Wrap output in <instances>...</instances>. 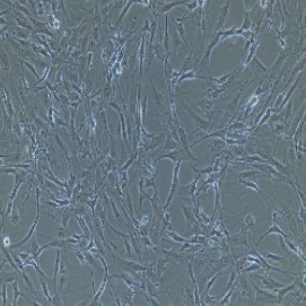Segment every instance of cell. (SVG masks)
Wrapping results in <instances>:
<instances>
[{"label":"cell","mask_w":306,"mask_h":306,"mask_svg":"<svg viewBox=\"0 0 306 306\" xmlns=\"http://www.w3.org/2000/svg\"><path fill=\"white\" fill-rule=\"evenodd\" d=\"M178 169H180V163H176V165H175V167H174V175H173V183H172V187H171V191H169V198H167V202H166V205L164 206V210H163L164 213L167 210L169 205L171 203L172 199L174 198L176 192H178V187H180V181H178Z\"/></svg>","instance_id":"2"},{"label":"cell","mask_w":306,"mask_h":306,"mask_svg":"<svg viewBox=\"0 0 306 306\" xmlns=\"http://www.w3.org/2000/svg\"><path fill=\"white\" fill-rule=\"evenodd\" d=\"M162 158H169L175 163H181V160H197L196 157L190 153V150L187 149H178V150H172L171 153L166 154L160 156L157 160H162Z\"/></svg>","instance_id":"1"},{"label":"cell","mask_w":306,"mask_h":306,"mask_svg":"<svg viewBox=\"0 0 306 306\" xmlns=\"http://www.w3.org/2000/svg\"><path fill=\"white\" fill-rule=\"evenodd\" d=\"M270 113H271V111H270V110H269L268 112H267V114H266V116H264V119H263V120H262V121L260 122V124H262V123H264V122H266V121H267V120H268V119H269V116H270Z\"/></svg>","instance_id":"45"},{"label":"cell","mask_w":306,"mask_h":306,"mask_svg":"<svg viewBox=\"0 0 306 306\" xmlns=\"http://www.w3.org/2000/svg\"><path fill=\"white\" fill-rule=\"evenodd\" d=\"M78 220H79V224H80V227H83V229H84V232L86 233V236H87L88 238L91 237V235H89V232H88V229L86 228V225H85V223H84V220H81L80 218L78 217Z\"/></svg>","instance_id":"36"},{"label":"cell","mask_w":306,"mask_h":306,"mask_svg":"<svg viewBox=\"0 0 306 306\" xmlns=\"http://www.w3.org/2000/svg\"><path fill=\"white\" fill-rule=\"evenodd\" d=\"M38 241H36V238H33L32 240V244H31V250H29V252L33 254V256L38 253Z\"/></svg>","instance_id":"30"},{"label":"cell","mask_w":306,"mask_h":306,"mask_svg":"<svg viewBox=\"0 0 306 306\" xmlns=\"http://www.w3.org/2000/svg\"><path fill=\"white\" fill-rule=\"evenodd\" d=\"M111 203H112V210H113V213H114V215L116 216V218H119V220H120V222H122V219H121V216H120L119 211H118V210H116V207H115V205H114V202H113V201H111Z\"/></svg>","instance_id":"38"},{"label":"cell","mask_w":306,"mask_h":306,"mask_svg":"<svg viewBox=\"0 0 306 306\" xmlns=\"http://www.w3.org/2000/svg\"><path fill=\"white\" fill-rule=\"evenodd\" d=\"M219 275H222V272H219V273H217V275L214 276L213 278H211V279H210V280H209V282L207 284L206 289H205V290H206V294H207V293H209L210 288H211V286H213V285H214V282H215V280H216V279H217V277H218Z\"/></svg>","instance_id":"33"},{"label":"cell","mask_w":306,"mask_h":306,"mask_svg":"<svg viewBox=\"0 0 306 306\" xmlns=\"http://www.w3.org/2000/svg\"><path fill=\"white\" fill-rule=\"evenodd\" d=\"M260 268H261V266H260L259 263H256V264H252V266H250L249 268H243L241 271H243V272L255 271V270H258V269H260Z\"/></svg>","instance_id":"34"},{"label":"cell","mask_w":306,"mask_h":306,"mask_svg":"<svg viewBox=\"0 0 306 306\" xmlns=\"http://www.w3.org/2000/svg\"><path fill=\"white\" fill-rule=\"evenodd\" d=\"M6 287H7V285L6 284H2V306H6V304H7V297H6L7 290H6Z\"/></svg>","instance_id":"35"},{"label":"cell","mask_w":306,"mask_h":306,"mask_svg":"<svg viewBox=\"0 0 306 306\" xmlns=\"http://www.w3.org/2000/svg\"><path fill=\"white\" fill-rule=\"evenodd\" d=\"M234 289H235V286H234V285H233V287H232L231 289H229V290L227 291V295H226V296L224 297V299H223L222 302L219 303V305H225V304H228V300H229V297H231L232 295H233V291H234Z\"/></svg>","instance_id":"29"},{"label":"cell","mask_w":306,"mask_h":306,"mask_svg":"<svg viewBox=\"0 0 306 306\" xmlns=\"http://www.w3.org/2000/svg\"><path fill=\"white\" fill-rule=\"evenodd\" d=\"M228 6H229V1H227L226 6L224 7V8L222 9V11H220V15H219V22H218V24H217V31H219L220 28H223V26H224V24H225L226 17H227V13H228Z\"/></svg>","instance_id":"13"},{"label":"cell","mask_w":306,"mask_h":306,"mask_svg":"<svg viewBox=\"0 0 306 306\" xmlns=\"http://www.w3.org/2000/svg\"><path fill=\"white\" fill-rule=\"evenodd\" d=\"M183 105H184L185 110H187V112H189V114H190V115H192V118H193L194 122L197 123L198 127H199L200 129H202V130H205V131H209L210 128H211V127H210V123H209V122L206 121V120L201 119L200 116H198L197 114H196V113H194L193 111H191V110L189 109V107H187L184 103H183Z\"/></svg>","instance_id":"6"},{"label":"cell","mask_w":306,"mask_h":306,"mask_svg":"<svg viewBox=\"0 0 306 306\" xmlns=\"http://www.w3.org/2000/svg\"><path fill=\"white\" fill-rule=\"evenodd\" d=\"M235 278H236V272H232L231 273V278H229V281H228V284L226 285V288H225V290H224V293L222 294V296H219L218 297V299H220L224 295H225L226 293H227L229 289H231L232 287H233V285H234V280H235Z\"/></svg>","instance_id":"20"},{"label":"cell","mask_w":306,"mask_h":306,"mask_svg":"<svg viewBox=\"0 0 306 306\" xmlns=\"http://www.w3.org/2000/svg\"><path fill=\"white\" fill-rule=\"evenodd\" d=\"M38 217H40V214L38 213V215H36V219H35V222H34V224L32 225V227H31V229H29V232H28V234L26 235V237H24L23 238L19 243H17V244H14V245H10V247L11 249H16V247H19V246H22V245H24V244L26 243V242H28V241L31 240L32 238V236H33V234H34V231H35V227H36V224H38Z\"/></svg>","instance_id":"9"},{"label":"cell","mask_w":306,"mask_h":306,"mask_svg":"<svg viewBox=\"0 0 306 306\" xmlns=\"http://www.w3.org/2000/svg\"><path fill=\"white\" fill-rule=\"evenodd\" d=\"M244 16H245V18H244V22H243V24H242L241 29L244 32H246L247 29L251 27V19H250V16H249V13H247V11H245Z\"/></svg>","instance_id":"22"},{"label":"cell","mask_w":306,"mask_h":306,"mask_svg":"<svg viewBox=\"0 0 306 306\" xmlns=\"http://www.w3.org/2000/svg\"><path fill=\"white\" fill-rule=\"evenodd\" d=\"M106 279H107V273H105V278H104V281H103V284H102V286H101V289L98 290V293L95 295V298H94V300L92 302V305H97V300H98V298H100V296L102 295V293H103V290H104V288H105V284H106Z\"/></svg>","instance_id":"21"},{"label":"cell","mask_w":306,"mask_h":306,"mask_svg":"<svg viewBox=\"0 0 306 306\" xmlns=\"http://www.w3.org/2000/svg\"><path fill=\"white\" fill-rule=\"evenodd\" d=\"M297 282H298V280H296L294 284H291V285H289V286H287V287H281V289H279V294H278V296H277V299H278V303H281V300H282V298H284V296L286 295V294L288 293V291H291L294 289V288L296 287L297 286Z\"/></svg>","instance_id":"14"},{"label":"cell","mask_w":306,"mask_h":306,"mask_svg":"<svg viewBox=\"0 0 306 306\" xmlns=\"http://www.w3.org/2000/svg\"><path fill=\"white\" fill-rule=\"evenodd\" d=\"M273 233H278V234H279V235H281V236H282V237H284V238H288L287 236L285 235L284 232H282V231H281V229H280V228H279V226L277 225V224H273V225L271 226V228H269L268 231H267L266 233H264V234H263L262 236L260 237V240H259V242H258V244H259L260 242H261V241L263 240V238L266 237V236H268L269 234H273Z\"/></svg>","instance_id":"11"},{"label":"cell","mask_w":306,"mask_h":306,"mask_svg":"<svg viewBox=\"0 0 306 306\" xmlns=\"http://www.w3.org/2000/svg\"><path fill=\"white\" fill-rule=\"evenodd\" d=\"M185 1H176V2H169L167 3L164 8H162V11H169L171 8H174L175 6H178V5H185Z\"/></svg>","instance_id":"27"},{"label":"cell","mask_w":306,"mask_h":306,"mask_svg":"<svg viewBox=\"0 0 306 306\" xmlns=\"http://www.w3.org/2000/svg\"><path fill=\"white\" fill-rule=\"evenodd\" d=\"M264 253H266V256L268 258V259H271V260H273V261H277V262H284L285 261V259L282 258V256L275 255V254H270V253L267 252V251H264Z\"/></svg>","instance_id":"28"},{"label":"cell","mask_w":306,"mask_h":306,"mask_svg":"<svg viewBox=\"0 0 306 306\" xmlns=\"http://www.w3.org/2000/svg\"><path fill=\"white\" fill-rule=\"evenodd\" d=\"M233 72H228L227 75H224V76H222L220 78H209L210 80H213L214 83H216V84H219V85H222V84H224L226 80H227L228 78H229V76L232 75Z\"/></svg>","instance_id":"25"},{"label":"cell","mask_w":306,"mask_h":306,"mask_svg":"<svg viewBox=\"0 0 306 306\" xmlns=\"http://www.w3.org/2000/svg\"><path fill=\"white\" fill-rule=\"evenodd\" d=\"M252 61H253V62H255V65H256V66L259 67L260 69H262V70H263V71H264V72L267 71V68H266V67H264V66H263L262 63L260 62V61H259V60H258V59H256V58H253V59H252Z\"/></svg>","instance_id":"37"},{"label":"cell","mask_w":306,"mask_h":306,"mask_svg":"<svg viewBox=\"0 0 306 306\" xmlns=\"http://www.w3.org/2000/svg\"><path fill=\"white\" fill-rule=\"evenodd\" d=\"M236 160H241V162H245L250 164L251 162H261V163H267L268 160H266L262 157H258V156H247V157H242V158H236Z\"/></svg>","instance_id":"18"},{"label":"cell","mask_w":306,"mask_h":306,"mask_svg":"<svg viewBox=\"0 0 306 306\" xmlns=\"http://www.w3.org/2000/svg\"><path fill=\"white\" fill-rule=\"evenodd\" d=\"M132 162H133V158H131V160H129V162H128V164H127V165H125V166H124V167H123V171H125V169H128L129 166L131 165V163H132Z\"/></svg>","instance_id":"46"},{"label":"cell","mask_w":306,"mask_h":306,"mask_svg":"<svg viewBox=\"0 0 306 306\" xmlns=\"http://www.w3.org/2000/svg\"><path fill=\"white\" fill-rule=\"evenodd\" d=\"M169 43H171V38L169 36V29H167V19H166V27H165V38H164V49L166 51H169Z\"/></svg>","instance_id":"24"},{"label":"cell","mask_w":306,"mask_h":306,"mask_svg":"<svg viewBox=\"0 0 306 306\" xmlns=\"http://www.w3.org/2000/svg\"><path fill=\"white\" fill-rule=\"evenodd\" d=\"M258 278L261 279L263 284H264V287L267 289H272V290H276L277 288H281L284 287V285L278 282V281H276L275 279L272 278L271 276L267 275L266 277H262V276H258Z\"/></svg>","instance_id":"7"},{"label":"cell","mask_w":306,"mask_h":306,"mask_svg":"<svg viewBox=\"0 0 306 306\" xmlns=\"http://www.w3.org/2000/svg\"><path fill=\"white\" fill-rule=\"evenodd\" d=\"M234 174L236 176H238L240 180H247L249 178V181H255L254 178L258 175V172H255V171H246V172L234 173Z\"/></svg>","instance_id":"15"},{"label":"cell","mask_w":306,"mask_h":306,"mask_svg":"<svg viewBox=\"0 0 306 306\" xmlns=\"http://www.w3.org/2000/svg\"><path fill=\"white\" fill-rule=\"evenodd\" d=\"M70 216H71V213L69 211V209L66 208L62 214V227L63 228L67 227V224H68V220H69V217H70Z\"/></svg>","instance_id":"26"},{"label":"cell","mask_w":306,"mask_h":306,"mask_svg":"<svg viewBox=\"0 0 306 306\" xmlns=\"http://www.w3.org/2000/svg\"><path fill=\"white\" fill-rule=\"evenodd\" d=\"M189 78L190 79H207L206 77H201V76L196 75V72L194 71H189V72H185L184 75L178 79V84H181L184 79H189Z\"/></svg>","instance_id":"17"},{"label":"cell","mask_w":306,"mask_h":306,"mask_svg":"<svg viewBox=\"0 0 306 306\" xmlns=\"http://www.w3.org/2000/svg\"><path fill=\"white\" fill-rule=\"evenodd\" d=\"M244 5L246 6V10H250L251 7L254 5V1H244Z\"/></svg>","instance_id":"43"},{"label":"cell","mask_w":306,"mask_h":306,"mask_svg":"<svg viewBox=\"0 0 306 306\" xmlns=\"http://www.w3.org/2000/svg\"><path fill=\"white\" fill-rule=\"evenodd\" d=\"M213 172H214V167H213V166H210V167H208V169H201L199 174L202 175V174H206V173H207V174H210V173H213Z\"/></svg>","instance_id":"40"},{"label":"cell","mask_w":306,"mask_h":306,"mask_svg":"<svg viewBox=\"0 0 306 306\" xmlns=\"http://www.w3.org/2000/svg\"><path fill=\"white\" fill-rule=\"evenodd\" d=\"M185 6L189 8V9H196L197 8V6H198V2L197 1H194V2H192V3H185Z\"/></svg>","instance_id":"41"},{"label":"cell","mask_w":306,"mask_h":306,"mask_svg":"<svg viewBox=\"0 0 306 306\" xmlns=\"http://www.w3.org/2000/svg\"><path fill=\"white\" fill-rule=\"evenodd\" d=\"M16 5H17V8H18L19 10H22V11H24V13H25L26 15H29V13H28V10L26 9L25 7H22V6H19L18 3H16Z\"/></svg>","instance_id":"44"},{"label":"cell","mask_w":306,"mask_h":306,"mask_svg":"<svg viewBox=\"0 0 306 306\" xmlns=\"http://www.w3.org/2000/svg\"><path fill=\"white\" fill-rule=\"evenodd\" d=\"M251 254H254V255L259 259V261H260V266H261V268H264V270L266 271H270V270H273V271H277V272H281V273H284V275H295V273H293V272H287V271H282V270H280V269H278V268H275V267H272L271 264H269L268 262H267L266 260L263 259L262 256L260 255L259 253L256 252L254 249H253L252 251H251Z\"/></svg>","instance_id":"4"},{"label":"cell","mask_w":306,"mask_h":306,"mask_svg":"<svg viewBox=\"0 0 306 306\" xmlns=\"http://www.w3.org/2000/svg\"><path fill=\"white\" fill-rule=\"evenodd\" d=\"M182 206V209H183V213H184V216H185V219H187V228H185V235L189 233V229L192 227L194 223V215H193V211L191 209L190 207H187L184 203H181Z\"/></svg>","instance_id":"8"},{"label":"cell","mask_w":306,"mask_h":306,"mask_svg":"<svg viewBox=\"0 0 306 306\" xmlns=\"http://www.w3.org/2000/svg\"><path fill=\"white\" fill-rule=\"evenodd\" d=\"M10 220H11V223L13 224H15V225H18V223H19V214H18V211L16 209H14L13 210V214L10 215Z\"/></svg>","instance_id":"31"},{"label":"cell","mask_w":306,"mask_h":306,"mask_svg":"<svg viewBox=\"0 0 306 306\" xmlns=\"http://www.w3.org/2000/svg\"><path fill=\"white\" fill-rule=\"evenodd\" d=\"M166 235H169V237H172L173 240L176 241L178 243H187V241H189V240H187V238H183V237H180V236H178V234H175L173 231L167 232V233H166Z\"/></svg>","instance_id":"23"},{"label":"cell","mask_w":306,"mask_h":306,"mask_svg":"<svg viewBox=\"0 0 306 306\" xmlns=\"http://www.w3.org/2000/svg\"><path fill=\"white\" fill-rule=\"evenodd\" d=\"M253 287L255 288V291H256V300L258 302H262V303H270L273 299H277V296L276 295H271V294L267 293L264 290H261L258 286H256L254 282H253Z\"/></svg>","instance_id":"5"},{"label":"cell","mask_w":306,"mask_h":306,"mask_svg":"<svg viewBox=\"0 0 306 306\" xmlns=\"http://www.w3.org/2000/svg\"><path fill=\"white\" fill-rule=\"evenodd\" d=\"M269 162H270V164H271V166H275L276 167V171L277 172H279L280 174H286V175H288L289 176V172H288V169H287V167H285L284 165H281L280 163L278 162L277 160H275L273 157H269Z\"/></svg>","instance_id":"12"},{"label":"cell","mask_w":306,"mask_h":306,"mask_svg":"<svg viewBox=\"0 0 306 306\" xmlns=\"http://www.w3.org/2000/svg\"><path fill=\"white\" fill-rule=\"evenodd\" d=\"M18 296H23L25 299H27L29 303H32L33 305H36V303H33V302H31L29 300V298H28L27 296H25L24 294H22L20 291L18 290V284H17V281H14V302H13V306H16V304H17V297Z\"/></svg>","instance_id":"16"},{"label":"cell","mask_w":306,"mask_h":306,"mask_svg":"<svg viewBox=\"0 0 306 306\" xmlns=\"http://www.w3.org/2000/svg\"><path fill=\"white\" fill-rule=\"evenodd\" d=\"M60 250L56 251V267H54V275H53V278H52V281H53V284L56 285V278H58V273H59V264H60Z\"/></svg>","instance_id":"19"},{"label":"cell","mask_w":306,"mask_h":306,"mask_svg":"<svg viewBox=\"0 0 306 306\" xmlns=\"http://www.w3.org/2000/svg\"><path fill=\"white\" fill-rule=\"evenodd\" d=\"M199 106L202 107L203 110H211V107H213V103H211L210 101H208V100H203L202 102H200L199 103Z\"/></svg>","instance_id":"32"},{"label":"cell","mask_w":306,"mask_h":306,"mask_svg":"<svg viewBox=\"0 0 306 306\" xmlns=\"http://www.w3.org/2000/svg\"><path fill=\"white\" fill-rule=\"evenodd\" d=\"M8 167H15V169H18V167H20V169H27L28 167H29V165H22V164H19V165H8Z\"/></svg>","instance_id":"42"},{"label":"cell","mask_w":306,"mask_h":306,"mask_svg":"<svg viewBox=\"0 0 306 306\" xmlns=\"http://www.w3.org/2000/svg\"><path fill=\"white\" fill-rule=\"evenodd\" d=\"M121 262H120V264H121L123 268L125 269V270H128V271H145L146 270V268L145 267H141V266H139V264H136V263H133V262H131V261H123V260H120Z\"/></svg>","instance_id":"10"},{"label":"cell","mask_w":306,"mask_h":306,"mask_svg":"<svg viewBox=\"0 0 306 306\" xmlns=\"http://www.w3.org/2000/svg\"><path fill=\"white\" fill-rule=\"evenodd\" d=\"M252 167L254 169H259L260 172H262L263 174L266 175L267 178H272V176H279V178H282V175L279 172L276 171V169L273 166H271L268 163H264V164H252Z\"/></svg>","instance_id":"3"},{"label":"cell","mask_w":306,"mask_h":306,"mask_svg":"<svg viewBox=\"0 0 306 306\" xmlns=\"http://www.w3.org/2000/svg\"><path fill=\"white\" fill-rule=\"evenodd\" d=\"M24 65H25V66L27 67V68L29 69V70H31L32 72H33V75H34V76H36V77H38V72H36V70H35V69H34V67L32 66L31 63H29V62H27V61H26V62H24Z\"/></svg>","instance_id":"39"}]
</instances>
